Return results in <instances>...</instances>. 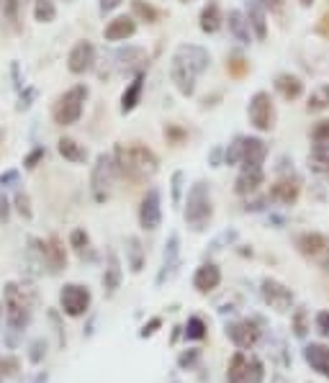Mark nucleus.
I'll return each instance as SVG.
<instances>
[{
    "mask_svg": "<svg viewBox=\"0 0 329 383\" xmlns=\"http://www.w3.org/2000/svg\"><path fill=\"white\" fill-rule=\"evenodd\" d=\"M306 317H309V314H306V307L293 309V314H290V329H293V334H296V337H306V332L311 329Z\"/></svg>",
    "mask_w": 329,
    "mask_h": 383,
    "instance_id": "e433bc0d",
    "label": "nucleus"
},
{
    "mask_svg": "<svg viewBox=\"0 0 329 383\" xmlns=\"http://www.w3.org/2000/svg\"><path fill=\"white\" fill-rule=\"evenodd\" d=\"M208 334V324L201 317H188L186 327H183V337L188 342H201V339H206Z\"/></svg>",
    "mask_w": 329,
    "mask_h": 383,
    "instance_id": "72a5a7b5",
    "label": "nucleus"
},
{
    "mask_svg": "<svg viewBox=\"0 0 329 383\" xmlns=\"http://www.w3.org/2000/svg\"><path fill=\"white\" fill-rule=\"evenodd\" d=\"M8 222H11V201H8V196L0 188V224H8Z\"/></svg>",
    "mask_w": 329,
    "mask_h": 383,
    "instance_id": "de8ad7c7",
    "label": "nucleus"
},
{
    "mask_svg": "<svg viewBox=\"0 0 329 383\" xmlns=\"http://www.w3.org/2000/svg\"><path fill=\"white\" fill-rule=\"evenodd\" d=\"M6 355H0V383L6 381Z\"/></svg>",
    "mask_w": 329,
    "mask_h": 383,
    "instance_id": "052dcab7",
    "label": "nucleus"
},
{
    "mask_svg": "<svg viewBox=\"0 0 329 383\" xmlns=\"http://www.w3.org/2000/svg\"><path fill=\"white\" fill-rule=\"evenodd\" d=\"M242 152H245V136H234L232 144L224 149V165H242Z\"/></svg>",
    "mask_w": 329,
    "mask_h": 383,
    "instance_id": "4c0bfd02",
    "label": "nucleus"
},
{
    "mask_svg": "<svg viewBox=\"0 0 329 383\" xmlns=\"http://www.w3.org/2000/svg\"><path fill=\"white\" fill-rule=\"evenodd\" d=\"M298 3H301L303 8H309V6H314V0H298Z\"/></svg>",
    "mask_w": 329,
    "mask_h": 383,
    "instance_id": "680f3d73",
    "label": "nucleus"
},
{
    "mask_svg": "<svg viewBox=\"0 0 329 383\" xmlns=\"http://www.w3.org/2000/svg\"><path fill=\"white\" fill-rule=\"evenodd\" d=\"M301 196V186H298V180H290V178H280L275 180L270 186V193H268V201L273 204H280V206H293Z\"/></svg>",
    "mask_w": 329,
    "mask_h": 383,
    "instance_id": "f3484780",
    "label": "nucleus"
},
{
    "mask_svg": "<svg viewBox=\"0 0 329 383\" xmlns=\"http://www.w3.org/2000/svg\"><path fill=\"white\" fill-rule=\"evenodd\" d=\"M144 80H147V75L144 72H139V75L131 77V83L126 85V90H123L121 96V114H131V111L139 106V101H142V93H144Z\"/></svg>",
    "mask_w": 329,
    "mask_h": 383,
    "instance_id": "bb28decb",
    "label": "nucleus"
},
{
    "mask_svg": "<svg viewBox=\"0 0 329 383\" xmlns=\"http://www.w3.org/2000/svg\"><path fill=\"white\" fill-rule=\"evenodd\" d=\"M91 301H93L91 288L83 286V283H65L62 291H59V307L72 319L85 317L88 309H91Z\"/></svg>",
    "mask_w": 329,
    "mask_h": 383,
    "instance_id": "6e6552de",
    "label": "nucleus"
},
{
    "mask_svg": "<svg viewBox=\"0 0 329 383\" xmlns=\"http://www.w3.org/2000/svg\"><path fill=\"white\" fill-rule=\"evenodd\" d=\"M131 16L144 21V24H157L160 21V11L147 0H131Z\"/></svg>",
    "mask_w": 329,
    "mask_h": 383,
    "instance_id": "f704fd0d",
    "label": "nucleus"
},
{
    "mask_svg": "<svg viewBox=\"0 0 329 383\" xmlns=\"http://www.w3.org/2000/svg\"><path fill=\"white\" fill-rule=\"evenodd\" d=\"M221 286V268L216 265V262H203V265H198L193 273V288L198 291V294L208 296L211 291H216V288Z\"/></svg>",
    "mask_w": 329,
    "mask_h": 383,
    "instance_id": "dca6fc26",
    "label": "nucleus"
},
{
    "mask_svg": "<svg viewBox=\"0 0 329 383\" xmlns=\"http://www.w3.org/2000/svg\"><path fill=\"white\" fill-rule=\"evenodd\" d=\"M265 365L258 355H247L245 350H237L226 365V383H263Z\"/></svg>",
    "mask_w": 329,
    "mask_h": 383,
    "instance_id": "423d86ee",
    "label": "nucleus"
},
{
    "mask_svg": "<svg viewBox=\"0 0 329 383\" xmlns=\"http://www.w3.org/2000/svg\"><path fill=\"white\" fill-rule=\"evenodd\" d=\"M96 67V46L83 39L78 44L72 46L70 54H67V70L72 75H85V72H91Z\"/></svg>",
    "mask_w": 329,
    "mask_h": 383,
    "instance_id": "ddd939ff",
    "label": "nucleus"
},
{
    "mask_svg": "<svg viewBox=\"0 0 329 383\" xmlns=\"http://www.w3.org/2000/svg\"><path fill=\"white\" fill-rule=\"evenodd\" d=\"M265 183V170L263 167H242L234 180V191L237 196H252L258 193V188Z\"/></svg>",
    "mask_w": 329,
    "mask_h": 383,
    "instance_id": "aec40b11",
    "label": "nucleus"
},
{
    "mask_svg": "<svg viewBox=\"0 0 329 383\" xmlns=\"http://www.w3.org/2000/svg\"><path fill=\"white\" fill-rule=\"evenodd\" d=\"M226 70L232 72V75H242L245 72V59H234L232 64H226Z\"/></svg>",
    "mask_w": 329,
    "mask_h": 383,
    "instance_id": "4d7b16f0",
    "label": "nucleus"
},
{
    "mask_svg": "<svg viewBox=\"0 0 329 383\" xmlns=\"http://www.w3.org/2000/svg\"><path fill=\"white\" fill-rule=\"evenodd\" d=\"M296 247L303 257H309V260H322L324 265H327V257L324 255H329V242L322 232H303V234H298Z\"/></svg>",
    "mask_w": 329,
    "mask_h": 383,
    "instance_id": "4468645a",
    "label": "nucleus"
},
{
    "mask_svg": "<svg viewBox=\"0 0 329 383\" xmlns=\"http://www.w3.org/2000/svg\"><path fill=\"white\" fill-rule=\"evenodd\" d=\"M258 3L265 8H270V11H280L283 8V0H258Z\"/></svg>",
    "mask_w": 329,
    "mask_h": 383,
    "instance_id": "bf43d9fd",
    "label": "nucleus"
},
{
    "mask_svg": "<svg viewBox=\"0 0 329 383\" xmlns=\"http://www.w3.org/2000/svg\"><path fill=\"white\" fill-rule=\"evenodd\" d=\"M175 383H178V381H175Z\"/></svg>",
    "mask_w": 329,
    "mask_h": 383,
    "instance_id": "69168bd1",
    "label": "nucleus"
},
{
    "mask_svg": "<svg viewBox=\"0 0 329 383\" xmlns=\"http://www.w3.org/2000/svg\"><path fill=\"white\" fill-rule=\"evenodd\" d=\"M247 21H250V29L255 34L258 41H265L268 39V19H265V6H260L258 0H247L245 6Z\"/></svg>",
    "mask_w": 329,
    "mask_h": 383,
    "instance_id": "393cba45",
    "label": "nucleus"
},
{
    "mask_svg": "<svg viewBox=\"0 0 329 383\" xmlns=\"http://www.w3.org/2000/svg\"><path fill=\"white\" fill-rule=\"evenodd\" d=\"M31 98H34V88H26V93H21L19 98V111H26L31 106Z\"/></svg>",
    "mask_w": 329,
    "mask_h": 383,
    "instance_id": "6e6d98bb",
    "label": "nucleus"
},
{
    "mask_svg": "<svg viewBox=\"0 0 329 383\" xmlns=\"http://www.w3.org/2000/svg\"><path fill=\"white\" fill-rule=\"evenodd\" d=\"M44 154H46V152H44V147H36L31 154H29L26 160H24V167H26V170H34V167H36V162H39L41 157H44Z\"/></svg>",
    "mask_w": 329,
    "mask_h": 383,
    "instance_id": "3c124183",
    "label": "nucleus"
},
{
    "mask_svg": "<svg viewBox=\"0 0 329 383\" xmlns=\"http://www.w3.org/2000/svg\"><path fill=\"white\" fill-rule=\"evenodd\" d=\"M178 262H181V237L173 232L170 239L165 242V255H162V268H160V275H157V286H162L165 278H170V275L175 273Z\"/></svg>",
    "mask_w": 329,
    "mask_h": 383,
    "instance_id": "6ab92c4d",
    "label": "nucleus"
},
{
    "mask_svg": "<svg viewBox=\"0 0 329 383\" xmlns=\"http://www.w3.org/2000/svg\"><path fill=\"white\" fill-rule=\"evenodd\" d=\"M34 291L24 283H6L3 288V307H6V324L14 334L29 329L34 319Z\"/></svg>",
    "mask_w": 329,
    "mask_h": 383,
    "instance_id": "7ed1b4c3",
    "label": "nucleus"
},
{
    "mask_svg": "<svg viewBox=\"0 0 329 383\" xmlns=\"http://www.w3.org/2000/svg\"><path fill=\"white\" fill-rule=\"evenodd\" d=\"M126 257H129L131 273H142L144 270V244L139 237H129V239H126Z\"/></svg>",
    "mask_w": 329,
    "mask_h": 383,
    "instance_id": "7c9ffc66",
    "label": "nucleus"
},
{
    "mask_svg": "<svg viewBox=\"0 0 329 383\" xmlns=\"http://www.w3.org/2000/svg\"><path fill=\"white\" fill-rule=\"evenodd\" d=\"M247 119H250V124L258 129V131H270L273 124H275V106H273L270 93L258 90V93L250 98Z\"/></svg>",
    "mask_w": 329,
    "mask_h": 383,
    "instance_id": "1a4fd4ad",
    "label": "nucleus"
},
{
    "mask_svg": "<svg viewBox=\"0 0 329 383\" xmlns=\"http://www.w3.org/2000/svg\"><path fill=\"white\" fill-rule=\"evenodd\" d=\"M34 19L39 21V24H52L57 19L54 0H34Z\"/></svg>",
    "mask_w": 329,
    "mask_h": 383,
    "instance_id": "c9c22d12",
    "label": "nucleus"
},
{
    "mask_svg": "<svg viewBox=\"0 0 329 383\" xmlns=\"http://www.w3.org/2000/svg\"><path fill=\"white\" fill-rule=\"evenodd\" d=\"M224 24H226V16L221 13L219 0H206V6L201 8V16H198L201 31H203V34H216Z\"/></svg>",
    "mask_w": 329,
    "mask_h": 383,
    "instance_id": "4be33fe9",
    "label": "nucleus"
},
{
    "mask_svg": "<svg viewBox=\"0 0 329 383\" xmlns=\"http://www.w3.org/2000/svg\"><path fill=\"white\" fill-rule=\"evenodd\" d=\"M303 360H306V365H309L311 371L329 381V345H324V342H309V345L303 347Z\"/></svg>",
    "mask_w": 329,
    "mask_h": 383,
    "instance_id": "a211bd4d",
    "label": "nucleus"
},
{
    "mask_svg": "<svg viewBox=\"0 0 329 383\" xmlns=\"http://www.w3.org/2000/svg\"><path fill=\"white\" fill-rule=\"evenodd\" d=\"M260 296L270 309L275 312H290L293 309V291L285 283L275 281V278H263L260 283Z\"/></svg>",
    "mask_w": 329,
    "mask_h": 383,
    "instance_id": "9b49d317",
    "label": "nucleus"
},
{
    "mask_svg": "<svg viewBox=\"0 0 329 383\" xmlns=\"http://www.w3.org/2000/svg\"><path fill=\"white\" fill-rule=\"evenodd\" d=\"M113 162H116V170L123 178L134 180V183H144L152 175L160 170V160L157 154L147 147V144H139V141H131V144H116L113 149Z\"/></svg>",
    "mask_w": 329,
    "mask_h": 383,
    "instance_id": "f03ea898",
    "label": "nucleus"
},
{
    "mask_svg": "<svg viewBox=\"0 0 329 383\" xmlns=\"http://www.w3.org/2000/svg\"><path fill=\"white\" fill-rule=\"evenodd\" d=\"M329 109V83L316 85L309 93V103H306V111L309 114H322V111Z\"/></svg>",
    "mask_w": 329,
    "mask_h": 383,
    "instance_id": "473e14b6",
    "label": "nucleus"
},
{
    "mask_svg": "<svg viewBox=\"0 0 329 383\" xmlns=\"http://www.w3.org/2000/svg\"><path fill=\"white\" fill-rule=\"evenodd\" d=\"M121 3H123V0H98V11H101V13L106 16V13H113V11H116V8L121 6Z\"/></svg>",
    "mask_w": 329,
    "mask_h": 383,
    "instance_id": "864d4df0",
    "label": "nucleus"
},
{
    "mask_svg": "<svg viewBox=\"0 0 329 383\" xmlns=\"http://www.w3.org/2000/svg\"><path fill=\"white\" fill-rule=\"evenodd\" d=\"M6 186H19V170L0 173V188H6Z\"/></svg>",
    "mask_w": 329,
    "mask_h": 383,
    "instance_id": "603ef678",
    "label": "nucleus"
},
{
    "mask_svg": "<svg viewBox=\"0 0 329 383\" xmlns=\"http://www.w3.org/2000/svg\"><path fill=\"white\" fill-rule=\"evenodd\" d=\"M49 319H52L54 332H57V345L65 347V329H62V324H59V314L57 312H49Z\"/></svg>",
    "mask_w": 329,
    "mask_h": 383,
    "instance_id": "8fccbe9b",
    "label": "nucleus"
},
{
    "mask_svg": "<svg viewBox=\"0 0 329 383\" xmlns=\"http://www.w3.org/2000/svg\"><path fill=\"white\" fill-rule=\"evenodd\" d=\"M268 157V144L260 136H245V152H242V167H263Z\"/></svg>",
    "mask_w": 329,
    "mask_h": 383,
    "instance_id": "b1692460",
    "label": "nucleus"
},
{
    "mask_svg": "<svg viewBox=\"0 0 329 383\" xmlns=\"http://www.w3.org/2000/svg\"><path fill=\"white\" fill-rule=\"evenodd\" d=\"M162 224V198L157 188H149L139 204V227L144 232H155Z\"/></svg>",
    "mask_w": 329,
    "mask_h": 383,
    "instance_id": "f8f14e48",
    "label": "nucleus"
},
{
    "mask_svg": "<svg viewBox=\"0 0 329 383\" xmlns=\"http://www.w3.org/2000/svg\"><path fill=\"white\" fill-rule=\"evenodd\" d=\"M183 219H186L191 232H206L208 224L213 219V204H211V186L206 180H196L191 191L186 196V209H183Z\"/></svg>",
    "mask_w": 329,
    "mask_h": 383,
    "instance_id": "20e7f679",
    "label": "nucleus"
},
{
    "mask_svg": "<svg viewBox=\"0 0 329 383\" xmlns=\"http://www.w3.org/2000/svg\"><path fill=\"white\" fill-rule=\"evenodd\" d=\"M181 3H193V0H181Z\"/></svg>",
    "mask_w": 329,
    "mask_h": 383,
    "instance_id": "e2e57ef3",
    "label": "nucleus"
},
{
    "mask_svg": "<svg viewBox=\"0 0 329 383\" xmlns=\"http://www.w3.org/2000/svg\"><path fill=\"white\" fill-rule=\"evenodd\" d=\"M57 152L62 154L67 162H72V165L88 162V149H85L83 144H78L75 139H70V136H62V139L57 141Z\"/></svg>",
    "mask_w": 329,
    "mask_h": 383,
    "instance_id": "c756f323",
    "label": "nucleus"
},
{
    "mask_svg": "<svg viewBox=\"0 0 329 383\" xmlns=\"http://www.w3.org/2000/svg\"><path fill=\"white\" fill-rule=\"evenodd\" d=\"M113 59H116L118 72H123V75H139L147 67V51L142 46H121L113 54Z\"/></svg>",
    "mask_w": 329,
    "mask_h": 383,
    "instance_id": "2eb2a0df",
    "label": "nucleus"
},
{
    "mask_svg": "<svg viewBox=\"0 0 329 383\" xmlns=\"http://www.w3.org/2000/svg\"><path fill=\"white\" fill-rule=\"evenodd\" d=\"M311 162H322V165H329V139L324 141H314L311 147Z\"/></svg>",
    "mask_w": 329,
    "mask_h": 383,
    "instance_id": "79ce46f5",
    "label": "nucleus"
},
{
    "mask_svg": "<svg viewBox=\"0 0 329 383\" xmlns=\"http://www.w3.org/2000/svg\"><path fill=\"white\" fill-rule=\"evenodd\" d=\"M183 186H186V173L183 170H178V173H173V178H170V191H173V206L178 209L183 201Z\"/></svg>",
    "mask_w": 329,
    "mask_h": 383,
    "instance_id": "58836bf2",
    "label": "nucleus"
},
{
    "mask_svg": "<svg viewBox=\"0 0 329 383\" xmlns=\"http://www.w3.org/2000/svg\"><path fill=\"white\" fill-rule=\"evenodd\" d=\"M123 281V270H121V260H118V255L113 252V249H108V262H106V273H103V288L106 294L113 296L118 291V286H121Z\"/></svg>",
    "mask_w": 329,
    "mask_h": 383,
    "instance_id": "cd10ccee",
    "label": "nucleus"
},
{
    "mask_svg": "<svg viewBox=\"0 0 329 383\" xmlns=\"http://www.w3.org/2000/svg\"><path fill=\"white\" fill-rule=\"evenodd\" d=\"M46 358V339H34L31 345H29V360H31L34 365H39L41 360Z\"/></svg>",
    "mask_w": 329,
    "mask_h": 383,
    "instance_id": "37998d69",
    "label": "nucleus"
},
{
    "mask_svg": "<svg viewBox=\"0 0 329 383\" xmlns=\"http://www.w3.org/2000/svg\"><path fill=\"white\" fill-rule=\"evenodd\" d=\"M208 64H211V54L203 46L198 44L178 46L173 51V59H170V80H173L175 90L186 98L193 96L198 75H203L208 70Z\"/></svg>",
    "mask_w": 329,
    "mask_h": 383,
    "instance_id": "f257e3e1",
    "label": "nucleus"
},
{
    "mask_svg": "<svg viewBox=\"0 0 329 383\" xmlns=\"http://www.w3.org/2000/svg\"><path fill=\"white\" fill-rule=\"evenodd\" d=\"M314 327H316V332L322 334L324 339H329V312H327V309L314 317Z\"/></svg>",
    "mask_w": 329,
    "mask_h": 383,
    "instance_id": "c03bdc74",
    "label": "nucleus"
},
{
    "mask_svg": "<svg viewBox=\"0 0 329 383\" xmlns=\"http://www.w3.org/2000/svg\"><path fill=\"white\" fill-rule=\"evenodd\" d=\"M221 154H224V149H221V147H213L211 154H208V162H211L213 167H219V165H221Z\"/></svg>",
    "mask_w": 329,
    "mask_h": 383,
    "instance_id": "13d9d810",
    "label": "nucleus"
},
{
    "mask_svg": "<svg viewBox=\"0 0 329 383\" xmlns=\"http://www.w3.org/2000/svg\"><path fill=\"white\" fill-rule=\"evenodd\" d=\"M226 26H229V34L234 36V41H239V44H250L252 36H255L250 29V21H247V13L242 11H229Z\"/></svg>",
    "mask_w": 329,
    "mask_h": 383,
    "instance_id": "a878e982",
    "label": "nucleus"
},
{
    "mask_svg": "<svg viewBox=\"0 0 329 383\" xmlns=\"http://www.w3.org/2000/svg\"><path fill=\"white\" fill-rule=\"evenodd\" d=\"M136 34V21L134 16H116L111 19L103 29V39L106 41H126Z\"/></svg>",
    "mask_w": 329,
    "mask_h": 383,
    "instance_id": "412c9836",
    "label": "nucleus"
},
{
    "mask_svg": "<svg viewBox=\"0 0 329 383\" xmlns=\"http://www.w3.org/2000/svg\"><path fill=\"white\" fill-rule=\"evenodd\" d=\"M165 136H168V139H173L175 144H181V141L186 139V131H183V129L168 126V129H165Z\"/></svg>",
    "mask_w": 329,
    "mask_h": 383,
    "instance_id": "5fc2aeb1",
    "label": "nucleus"
},
{
    "mask_svg": "<svg viewBox=\"0 0 329 383\" xmlns=\"http://www.w3.org/2000/svg\"><path fill=\"white\" fill-rule=\"evenodd\" d=\"M198 360H201V350H196V347L183 350L181 355H178V365H181L183 371H193L196 365H198Z\"/></svg>",
    "mask_w": 329,
    "mask_h": 383,
    "instance_id": "a19ab883",
    "label": "nucleus"
},
{
    "mask_svg": "<svg viewBox=\"0 0 329 383\" xmlns=\"http://www.w3.org/2000/svg\"><path fill=\"white\" fill-rule=\"evenodd\" d=\"M226 337L232 339L237 350H252L263 337V329L255 319H237L226 324Z\"/></svg>",
    "mask_w": 329,
    "mask_h": 383,
    "instance_id": "9d476101",
    "label": "nucleus"
},
{
    "mask_svg": "<svg viewBox=\"0 0 329 383\" xmlns=\"http://www.w3.org/2000/svg\"><path fill=\"white\" fill-rule=\"evenodd\" d=\"M116 162H113V154H98L96 157V165H93V173H91V191L93 198H96L98 204H103L106 198L111 193V186H113V180H116Z\"/></svg>",
    "mask_w": 329,
    "mask_h": 383,
    "instance_id": "0eeeda50",
    "label": "nucleus"
},
{
    "mask_svg": "<svg viewBox=\"0 0 329 383\" xmlns=\"http://www.w3.org/2000/svg\"><path fill=\"white\" fill-rule=\"evenodd\" d=\"M44 265L49 268V273H59L62 268H67V249L59 237H49L44 242Z\"/></svg>",
    "mask_w": 329,
    "mask_h": 383,
    "instance_id": "5701e85b",
    "label": "nucleus"
},
{
    "mask_svg": "<svg viewBox=\"0 0 329 383\" xmlns=\"http://www.w3.org/2000/svg\"><path fill=\"white\" fill-rule=\"evenodd\" d=\"M162 327V317H152V319L147 322V324L139 329V337L142 339H149V337H155L157 334V329Z\"/></svg>",
    "mask_w": 329,
    "mask_h": 383,
    "instance_id": "a18cd8bd",
    "label": "nucleus"
},
{
    "mask_svg": "<svg viewBox=\"0 0 329 383\" xmlns=\"http://www.w3.org/2000/svg\"><path fill=\"white\" fill-rule=\"evenodd\" d=\"M275 90L280 93L283 101H298L303 96V83L298 75H290V72H283V75L275 77Z\"/></svg>",
    "mask_w": 329,
    "mask_h": 383,
    "instance_id": "c85d7f7f",
    "label": "nucleus"
},
{
    "mask_svg": "<svg viewBox=\"0 0 329 383\" xmlns=\"http://www.w3.org/2000/svg\"><path fill=\"white\" fill-rule=\"evenodd\" d=\"M6 6V16L11 24H19V0H3Z\"/></svg>",
    "mask_w": 329,
    "mask_h": 383,
    "instance_id": "09e8293b",
    "label": "nucleus"
},
{
    "mask_svg": "<svg viewBox=\"0 0 329 383\" xmlns=\"http://www.w3.org/2000/svg\"><path fill=\"white\" fill-rule=\"evenodd\" d=\"M91 96V88L85 83L72 85L70 90H65L62 96L57 98V103L52 106V119L57 126H72V124L80 121V116L85 111V103Z\"/></svg>",
    "mask_w": 329,
    "mask_h": 383,
    "instance_id": "39448f33",
    "label": "nucleus"
},
{
    "mask_svg": "<svg viewBox=\"0 0 329 383\" xmlns=\"http://www.w3.org/2000/svg\"><path fill=\"white\" fill-rule=\"evenodd\" d=\"M0 314H3V307H0Z\"/></svg>",
    "mask_w": 329,
    "mask_h": 383,
    "instance_id": "0e129e2a",
    "label": "nucleus"
},
{
    "mask_svg": "<svg viewBox=\"0 0 329 383\" xmlns=\"http://www.w3.org/2000/svg\"><path fill=\"white\" fill-rule=\"evenodd\" d=\"M311 139H314V141L329 139V119H324V121H319L314 129H311Z\"/></svg>",
    "mask_w": 329,
    "mask_h": 383,
    "instance_id": "49530a36",
    "label": "nucleus"
},
{
    "mask_svg": "<svg viewBox=\"0 0 329 383\" xmlns=\"http://www.w3.org/2000/svg\"><path fill=\"white\" fill-rule=\"evenodd\" d=\"M14 204H16V211H19L21 217L26 219V222H29V219L34 217V209H31V198H29V193H26V191H16Z\"/></svg>",
    "mask_w": 329,
    "mask_h": 383,
    "instance_id": "ea45409f",
    "label": "nucleus"
},
{
    "mask_svg": "<svg viewBox=\"0 0 329 383\" xmlns=\"http://www.w3.org/2000/svg\"><path fill=\"white\" fill-rule=\"evenodd\" d=\"M70 247L75 249V255L80 257V260H93V249H91V237H88V232L83 229V227H78V229H72L70 234Z\"/></svg>",
    "mask_w": 329,
    "mask_h": 383,
    "instance_id": "2f4dec72",
    "label": "nucleus"
}]
</instances>
